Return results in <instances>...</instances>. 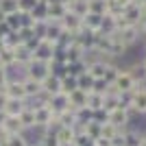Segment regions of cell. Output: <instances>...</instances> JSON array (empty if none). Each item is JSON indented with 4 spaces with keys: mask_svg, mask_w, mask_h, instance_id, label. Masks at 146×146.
<instances>
[{
    "mask_svg": "<svg viewBox=\"0 0 146 146\" xmlns=\"http://www.w3.org/2000/svg\"><path fill=\"white\" fill-rule=\"evenodd\" d=\"M29 105H26V100H20V98H9L5 105V116H11V118H20V113L26 109Z\"/></svg>",
    "mask_w": 146,
    "mask_h": 146,
    "instance_id": "cell-1",
    "label": "cell"
},
{
    "mask_svg": "<svg viewBox=\"0 0 146 146\" xmlns=\"http://www.w3.org/2000/svg\"><path fill=\"white\" fill-rule=\"evenodd\" d=\"M2 127H5L7 135H18V133H24V127L20 118H11V116H5L2 118Z\"/></svg>",
    "mask_w": 146,
    "mask_h": 146,
    "instance_id": "cell-2",
    "label": "cell"
}]
</instances>
